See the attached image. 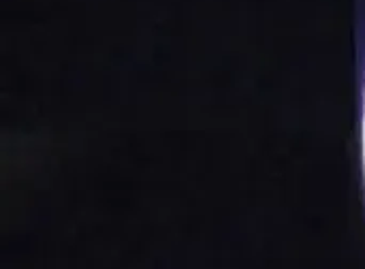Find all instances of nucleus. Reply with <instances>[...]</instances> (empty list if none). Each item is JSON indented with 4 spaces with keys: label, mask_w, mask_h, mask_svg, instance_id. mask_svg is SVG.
<instances>
[{
    "label": "nucleus",
    "mask_w": 365,
    "mask_h": 269,
    "mask_svg": "<svg viewBox=\"0 0 365 269\" xmlns=\"http://www.w3.org/2000/svg\"><path fill=\"white\" fill-rule=\"evenodd\" d=\"M364 113H365V109H364Z\"/></svg>",
    "instance_id": "f257e3e1"
}]
</instances>
